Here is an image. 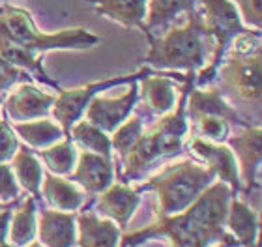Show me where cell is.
<instances>
[{
	"instance_id": "obj_1",
	"label": "cell",
	"mask_w": 262,
	"mask_h": 247,
	"mask_svg": "<svg viewBox=\"0 0 262 247\" xmlns=\"http://www.w3.org/2000/svg\"><path fill=\"white\" fill-rule=\"evenodd\" d=\"M229 184L208 186L196 200L174 215H158L156 223L122 238L120 247H137L152 238H170L172 247H240L236 238L225 231L227 210L232 198Z\"/></svg>"
},
{
	"instance_id": "obj_2",
	"label": "cell",
	"mask_w": 262,
	"mask_h": 247,
	"mask_svg": "<svg viewBox=\"0 0 262 247\" xmlns=\"http://www.w3.org/2000/svg\"><path fill=\"white\" fill-rule=\"evenodd\" d=\"M99 41L98 36H92L86 30H62L55 36L38 32L34 27L32 15L21 8L0 6V56L11 66L28 70L47 86H53L60 92L58 82L51 81L43 72V66L38 56H43L53 49H84Z\"/></svg>"
},
{
	"instance_id": "obj_3",
	"label": "cell",
	"mask_w": 262,
	"mask_h": 247,
	"mask_svg": "<svg viewBox=\"0 0 262 247\" xmlns=\"http://www.w3.org/2000/svg\"><path fill=\"white\" fill-rule=\"evenodd\" d=\"M193 82H195V73L189 72L186 75V88L182 90L180 98H178V109L167 118L159 120L148 133L141 135L137 139V143L129 148V152L122 158L124 160V174H120L122 184L141 178L152 165L165 158L182 154L184 135L189 131L186 101L191 92Z\"/></svg>"
},
{
	"instance_id": "obj_4",
	"label": "cell",
	"mask_w": 262,
	"mask_h": 247,
	"mask_svg": "<svg viewBox=\"0 0 262 247\" xmlns=\"http://www.w3.org/2000/svg\"><path fill=\"white\" fill-rule=\"evenodd\" d=\"M215 178L217 174L210 167L204 169V165L180 161L165 167L158 176L141 184L135 191H156L159 200L158 215H174L191 206Z\"/></svg>"
},
{
	"instance_id": "obj_5",
	"label": "cell",
	"mask_w": 262,
	"mask_h": 247,
	"mask_svg": "<svg viewBox=\"0 0 262 247\" xmlns=\"http://www.w3.org/2000/svg\"><path fill=\"white\" fill-rule=\"evenodd\" d=\"M146 36L152 45L146 62L154 68L186 70L187 73H195L199 68L204 66L206 39L210 36L204 30L202 13L199 11H189V21L184 28H174L159 38H154L152 34Z\"/></svg>"
},
{
	"instance_id": "obj_6",
	"label": "cell",
	"mask_w": 262,
	"mask_h": 247,
	"mask_svg": "<svg viewBox=\"0 0 262 247\" xmlns=\"http://www.w3.org/2000/svg\"><path fill=\"white\" fill-rule=\"evenodd\" d=\"M204 11H202V21H204V30L210 38H215V51L212 56V64L196 75V84H210L217 77V72L221 68V60L229 43L240 34H246L247 28L242 27V19L232 2L229 0H202Z\"/></svg>"
},
{
	"instance_id": "obj_7",
	"label": "cell",
	"mask_w": 262,
	"mask_h": 247,
	"mask_svg": "<svg viewBox=\"0 0 262 247\" xmlns=\"http://www.w3.org/2000/svg\"><path fill=\"white\" fill-rule=\"evenodd\" d=\"M150 75V70H141L135 75H126V77H113L107 81L92 82L88 86L75 88V90H60L58 98L55 99V103L51 107V113L56 118V122L60 124V127L64 129L66 137H70V129L75 124L81 115L84 113V109L88 107L90 99L101 90H107L111 86L116 84H124V82H135L139 77H146Z\"/></svg>"
},
{
	"instance_id": "obj_8",
	"label": "cell",
	"mask_w": 262,
	"mask_h": 247,
	"mask_svg": "<svg viewBox=\"0 0 262 247\" xmlns=\"http://www.w3.org/2000/svg\"><path fill=\"white\" fill-rule=\"evenodd\" d=\"M221 68L223 88L236 101L251 105L255 103L258 109L260 105V53L251 55H232Z\"/></svg>"
},
{
	"instance_id": "obj_9",
	"label": "cell",
	"mask_w": 262,
	"mask_h": 247,
	"mask_svg": "<svg viewBox=\"0 0 262 247\" xmlns=\"http://www.w3.org/2000/svg\"><path fill=\"white\" fill-rule=\"evenodd\" d=\"M137 82V81H135ZM133 82V86L127 90V94H124L122 98L111 99V98H101V96H94L90 99L88 107L84 109L86 113V120L92 126L99 127L101 131L109 133L116 131L118 127L127 120V116L133 113L137 101H139V88Z\"/></svg>"
},
{
	"instance_id": "obj_10",
	"label": "cell",
	"mask_w": 262,
	"mask_h": 247,
	"mask_svg": "<svg viewBox=\"0 0 262 247\" xmlns=\"http://www.w3.org/2000/svg\"><path fill=\"white\" fill-rule=\"evenodd\" d=\"M56 96L39 92L30 84H21L15 92H11L4 99V110L13 124L17 122H30L43 118L51 113Z\"/></svg>"
},
{
	"instance_id": "obj_11",
	"label": "cell",
	"mask_w": 262,
	"mask_h": 247,
	"mask_svg": "<svg viewBox=\"0 0 262 247\" xmlns=\"http://www.w3.org/2000/svg\"><path fill=\"white\" fill-rule=\"evenodd\" d=\"M189 150H193L199 158H202V160L206 161L208 167L215 170V174L221 178V182L229 184L232 193L240 191L242 182H240V174H238L236 155L225 144H213L210 141L195 137L189 141Z\"/></svg>"
},
{
	"instance_id": "obj_12",
	"label": "cell",
	"mask_w": 262,
	"mask_h": 247,
	"mask_svg": "<svg viewBox=\"0 0 262 247\" xmlns=\"http://www.w3.org/2000/svg\"><path fill=\"white\" fill-rule=\"evenodd\" d=\"M189 94H191V98H189V101H186V115L189 116L191 122L199 120V118H223V120L238 124V126L253 127L249 122H246L236 113V109H232L225 101L221 92L215 88L195 90V92Z\"/></svg>"
},
{
	"instance_id": "obj_13",
	"label": "cell",
	"mask_w": 262,
	"mask_h": 247,
	"mask_svg": "<svg viewBox=\"0 0 262 247\" xmlns=\"http://www.w3.org/2000/svg\"><path fill=\"white\" fill-rule=\"evenodd\" d=\"M75 212L41 210L39 212L38 236L43 247H73L77 242Z\"/></svg>"
},
{
	"instance_id": "obj_14",
	"label": "cell",
	"mask_w": 262,
	"mask_h": 247,
	"mask_svg": "<svg viewBox=\"0 0 262 247\" xmlns=\"http://www.w3.org/2000/svg\"><path fill=\"white\" fill-rule=\"evenodd\" d=\"M225 143H229L236 150V155L240 160L242 178L240 182L246 184V195L258 189V167H260V127H247V131L238 137H229Z\"/></svg>"
},
{
	"instance_id": "obj_15",
	"label": "cell",
	"mask_w": 262,
	"mask_h": 247,
	"mask_svg": "<svg viewBox=\"0 0 262 247\" xmlns=\"http://www.w3.org/2000/svg\"><path fill=\"white\" fill-rule=\"evenodd\" d=\"M141 204V197L135 189L126 184H111L96 203V208L101 215H107L118 223V229H126L127 221Z\"/></svg>"
},
{
	"instance_id": "obj_16",
	"label": "cell",
	"mask_w": 262,
	"mask_h": 247,
	"mask_svg": "<svg viewBox=\"0 0 262 247\" xmlns=\"http://www.w3.org/2000/svg\"><path fill=\"white\" fill-rule=\"evenodd\" d=\"M71 180L79 182L90 195H99L115 180V169L111 160L94 152H81L79 165L75 172L71 174Z\"/></svg>"
},
{
	"instance_id": "obj_17",
	"label": "cell",
	"mask_w": 262,
	"mask_h": 247,
	"mask_svg": "<svg viewBox=\"0 0 262 247\" xmlns=\"http://www.w3.org/2000/svg\"><path fill=\"white\" fill-rule=\"evenodd\" d=\"M77 245L79 247H116L120 242V229L109 219H99L92 212L75 215Z\"/></svg>"
},
{
	"instance_id": "obj_18",
	"label": "cell",
	"mask_w": 262,
	"mask_h": 247,
	"mask_svg": "<svg viewBox=\"0 0 262 247\" xmlns=\"http://www.w3.org/2000/svg\"><path fill=\"white\" fill-rule=\"evenodd\" d=\"M225 227H229L230 234L236 238L238 245L242 247H260L258 245V214L253 212L242 200L230 198Z\"/></svg>"
},
{
	"instance_id": "obj_19",
	"label": "cell",
	"mask_w": 262,
	"mask_h": 247,
	"mask_svg": "<svg viewBox=\"0 0 262 247\" xmlns=\"http://www.w3.org/2000/svg\"><path fill=\"white\" fill-rule=\"evenodd\" d=\"M170 77L172 75H156L142 81V92L139 96H142L146 115H163L174 107V81Z\"/></svg>"
},
{
	"instance_id": "obj_20",
	"label": "cell",
	"mask_w": 262,
	"mask_h": 247,
	"mask_svg": "<svg viewBox=\"0 0 262 247\" xmlns=\"http://www.w3.org/2000/svg\"><path fill=\"white\" fill-rule=\"evenodd\" d=\"M39 189L43 191L45 200L58 212H77L84 206V195L70 180H64L53 172L45 174L43 186Z\"/></svg>"
},
{
	"instance_id": "obj_21",
	"label": "cell",
	"mask_w": 262,
	"mask_h": 247,
	"mask_svg": "<svg viewBox=\"0 0 262 247\" xmlns=\"http://www.w3.org/2000/svg\"><path fill=\"white\" fill-rule=\"evenodd\" d=\"M94 2L98 13L107 15L126 28H141L142 32H146L144 19H146L148 0H94Z\"/></svg>"
},
{
	"instance_id": "obj_22",
	"label": "cell",
	"mask_w": 262,
	"mask_h": 247,
	"mask_svg": "<svg viewBox=\"0 0 262 247\" xmlns=\"http://www.w3.org/2000/svg\"><path fill=\"white\" fill-rule=\"evenodd\" d=\"M11 170L17 176V182L27 189L34 198H39V187L43 178V169L38 161V155L30 146L19 144L15 155L11 158Z\"/></svg>"
},
{
	"instance_id": "obj_23",
	"label": "cell",
	"mask_w": 262,
	"mask_h": 247,
	"mask_svg": "<svg viewBox=\"0 0 262 247\" xmlns=\"http://www.w3.org/2000/svg\"><path fill=\"white\" fill-rule=\"evenodd\" d=\"M11 129L17 131L25 139L27 146L34 150H43L53 146L55 143H58L62 137H66L64 129H62L58 124L51 120H41L38 118L36 122H17V124H11Z\"/></svg>"
},
{
	"instance_id": "obj_24",
	"label": "cell",
	"mask_w": 262,
	"mask_h": 247,
	"mask_svg": "<svg viewBox=\"0 0 262 247\" xmlns=\"http://www.w3.org/2000/svg\"><path fill=\"white\" fill-rule=\"evenodd\" d=\"M196 0H150L148 2V11H146V32L152 34L156 30H161L159 36L163 34V30L169 27V23L174 19L182 11H191L195 10Z\"/></svg>"
},
{
	"instance_id": "obj_25",
	"label": "cell",
	"mask_w": 262,
	"mask_h": 247,
	"mask_svg": "<svg viewBox=\"0 0 262 247\" xmlns=\"http://www.w3.org/2000/svg\"><path fill=\"white\" fill-rule=\"evenodd\" d=\"M11 225L8 238L13 247H25L36 236V198L28 197L27 203L11 214Z\"/></svg>"
},
{
	"instance_id": "obj_26",
	"label": "cell",
	"mask_w": 262,
	"mask_h": 247,
	"mask_svg": "<svg viewBox=\"0 0 262 247\" xmlns=\"http://www.w3.org/2000/svg\"><path fill=\"white\" fill-rule=\"evenodd\" d=\"M70 137L75 139L77 143L84 146L86 150L94 152V154H99L111 160L113 158V146H111V139L107 137V133L101 131L99 127L92 126L90 122H79V124H73L70 129Z\"/></svg>"
},
{
	"instance_id": "obj_27",
	"label": "cell",
	"mask_w": 262,
	"mask_h": 247,
	"mask_svg": "<svg viewBox=\"0 0 262 247\" xmlns=\"http://www.w3.org/2000/svg\"><path fill=\"white\" fill-rule=\"evenodd\" d=\"M36 155L43 160V163L49 167V170L53 174L62 176L71 172L73 165H75L77 152L73 143H71V137H66L62 143H55L49 148L38 150Z\"/></svg>"
},
{
	"instance_id": "obj_28",
	"label": "cell",
	"mask_w": 262,
	"mask_h": 247,
	"mask_svg": "<svg viewBox=\"0 0 262 247\" xmlns=\"http://www.w3.org/2000/svg\"><path fill=\"white\" fill-rule=\"evenodd\" d=\"M141 135H142V118L137 115L133 118H129V120H126L124 126H120L116 129L113 139H111V146L118 152L120 158H124Z\"/></svg>"
},
{
	"instance_id": "obj_29",
	"label": "cell",
	"mask_w": 262,
	"mask_h": 247,
	"mask_svg": "<svg viewBox=\"0 0 262 247\" xmlns=\"http://www.w3.org/2000/svg\"><path fill=\"white\" fill-rule=\"evenodd\" d=\"M19 200V186L10 165L0 163V203H17Z\"/></svg>"
},
{
	"instance_id": "obj_30",
	"label": "cell",
	"mask_w": 262,
	"mask_h": 247,
	"mask_svg": "<svg viewBox=\"0 0 262 247\" xmlns=\"http://www.w3.org/2000/svg\"><path fill=\"white\" fill-rule=\"evenodd\" d=\"M19 143L8 120H0V163L10 161L15 155Z\"/></svg>"
},
{
	"instance_id": "obj_31",
	"label": "cell",
	"mask_w": 262,
	"mask_h": 247,
	"mask_svg": "<svg viewBox=\"0 0 262 247\" xmlns=\"http://www.w3.org/2000/svg\"><path fill=\"white\" fill-rule=\"evenodd\" d=\"M247 25L260 27V0H234Z\"/></svg>"
},
{
	"instance_id": "obj_32",
	"label": "cell",
	"mask_w": 262,
	"mask_h": 247,
	"mask_svg": "<svg viewBox=\"0 0 262 247\" xmlns=\"http://www.w3.org/2000/svg\"><path fill=\"white\" fill-rule=\"evenodd\" d=\"M11 208L13 204H10L8 208L0 210V242H6L8 240V231H10V219H11Z\"/></svg>"
},
{
	"instance_id": "obj_33",
	"label": "cell",
	"mask_w": 262,
	"mask_h": 247,
	"mask_svg": "<svg viewBox=\"0 0 262 247\" xmlns=\"http://www.w3.org/2000/svg\"><path fill=\"white\" fill-rule=\"evenodd\" d=\"M25 247H43V245H41L39 242H34V240H32V242L28 243V245H25Z\"/></svg>"
},
{
	"instance_id": "obj_34",
	"label": "cell",
	"mask_w": 262,
	"mask_h": 247,
	"mask_svg": "<svg viewBox=\"0 0 262 247\" xmlns=\"http://www.w3.org/2000/svg\"><path fill=\"white\" fill-rule=\"evenodd\" d=\"M17 203H19V200H17ZM17 203H8V204H2V203H0V210H4V208H8L10 204H17Z\"/></svg>"
},
{
	"instance_id": "obj_35",
	"label": "cell",
	"mask_w": 262,
	"mask_h": 247,
	"mask_svg": "<svg viewBox=\"0 0 262 247\" xmlns=\"http://www.w3.org/2000/svg\"><path fill=\"white\" fill-rule=\"evenodd\" d=\"M217 247H229V245H217Z\"/></svg>"
}]
</instances>
